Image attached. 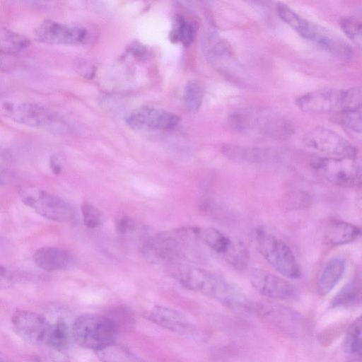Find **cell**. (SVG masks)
<instances>
[{"instance_id":"1","label":"cell","mask_w":362,"mask_h":362,"mask_svg":"<svg viewBox=\"0 0 362 362\" xmlns=\"http://www.w3.org/2000/svg\"><path fill=\"white\" fill-rule=\"evenodd\" d=\"M173 276L185 288L202 293L238 312H246L252 305L243 293L223 277L208 270L185 264L170 266Z\"/></svg>"},{"instance_id":"2","label":"cell","mask_w":362,"mask_h":362,"mask_svg":"<svg viewBox=\"0 0 362 362\" xmlns=\"http://www.w3.org/2000/svg\"><path fill=\"white\" fill-rule=\"evenodd\" d=\"M276 10L283 21L317 47L341 58L351 56L352 47L334 32L303 18L284 4L279 3Z\"/></svg>"},{"instance_id":"3","label":"cell","mask_w":362,"mask_h":362,"mask_svg":"<svg viewBox=\"0 0 362 362\" xmlns=\"http://www.w3.org/2000/svg\"><path fill=\"white\" fill-rule=\"evenodd\" d=\"M298 107L310 114L341 113L361 108V88H325L307 93L296 100Z\"/></svg>"},{"instance_id":"4","label":"cell","mask_w":362,"mask_h":362,"mask_svg":"<svg viewBox=\"0 0 362 362\" xmlns=\"http://www.w3.org/2000/svg\"><path fill=\"white\" fill-rule=\"evenodd\" d=\"M117 332L115 322L99 314L81 315L72 325L73 341L83 348L95 351L115 344Z\"/></svg>"},{"instance_id":"5","label":"cell","mask_w":362,"mask_h":362,"mask_svg":"<svg viewBox=\"0 0 362 362\" xmlns=\"http://www.w3.org/2000/svg\"><path fill=\"white\" fill-rule=\"evenodd\" d=\"M200 229L182 228L158 235L144 246L145 256L153 262H168L171 265L184 258L192 241L199 239Z\"/></svg>"},{"instance_id":"6","label":"cell","mask_w":362,"mask_h":362,"mask_svg":"<svg viewBox=\"0 0 362 362\" xmlns=\"http://www.w3.org/2000/svg\"><path fill=\"white\" fill-rule=\"evenodd\" d=\"M0 110L5 117L21 124L56 134L68 130V125L57 114L35 103L5 100Z\"/></svg>"},{"instance_id":"7","label":"cell","mask_w":362,"mask_h":362,"mask_svg":"<svg viewBox=\"0 0 362 362\" xmlns=\"http://www.w3.org/2000/svg\"><path fill=\"white\" fill-rule=\"evenodd\" d=\"M255 240L260 254L279 274L289 279H298L300 269L290 247L280 238L259 227Z\"/></svg>"},{"instance_id":"8","label":"cell","mask_w":362,"mask_h":362,"mask_svg":"<svg viewBox=\"0 0 362 362\" xmlns=\"http://www.w3.org/2000/svg\"><path fill=\"white\" fill-rule=\"evenodd\" d=\"M230 120L231 125L238 131H255L275 139L287 138L292 132L291 125L286 119L267 110L236 112Z\"/></svg>"},{"instance_id":"9","label":"cell","mask_w":362,"mask_h":362,"mask_svg":"<svg viewBox=\"0 0 362 362\" xmlns=\"http://www.w3.org/2000/svg\"><path fill=\"white\" fill-rule=\"evenodd\" d=\"M22 202L40 216L50 221L67 223L74 218L72 206L61 197L43 189L27 187L20 192Z\"/></svg>"},{"instance_id":"10","label":"cell","mask_w":362,"mask_h":362,"mask_svg":"<svg viewBox=\"0 0 362 362\" xmlns=\"http://www.w3.org/2000/svg\"><path fill=\"white\" fill-rule=\"evenodd\" d=\"M312 167L327 181L339 187H353L361 182V165L355 158L326 157L315 160Z\"/></svg>"},{"instance_id":"11","label":"cell","mask_w":362,"mask_h":362,"mask_svg":"<svg viewBox=\"0 0 362 362\" xmlns=\"http://www.w3.org/2000/svg\"><path fill=\"white\" fill-rule=\"evenodd\" d=\"M304 144L312 149L341 158H355L357 148L337 132L325 127L310 130L303 137Z\"/></svg>"},{"instance_id":"12","label":"cell","mask_w":362,"mask_h":362,"mask_svg":"<svg viewBox=\"0 0 362 362\" xmlns=\"http://www.w3.org/2000/svg\"><path fill=\"white\" fill-rule=\"evenodd\" d=\"M33 33L36 40L49 45H80L88 37V33L84 28L52 20L42 21L36 26Z\"/></svg>"},{"instance_id":"13","label":"cell","mask_w":362,"mask_h":362,"mask_svg":"<svg viewBox=\"0 0 362 362\" xmlns=\"http://www.w3.org/2000/svg\"><path fill=\"white\" fill-rule=\"evenodd\" d=\"M15 333L33 345L45 344L50 321L35 312L17 310L11 318Z\"/></svg>"},{"instance_id":"14","label":"cell","mask_w":362,"mask_h":362,"mask_svg":"<svg viewBox=\"0 0 362 362\" xmlns=\"http://www.w3.org/2000/svg\"><path fill=\"white\" fill-rule=\"evenodd\" d=\"M180 117L177 115L150 106H143L133 110L126 119L132 129L137 130H168L175 127Z\"/></svg>"},{"instance_id":"15","label":"cell","mask_w":362,"mask_h":362,"mask_svg":"<svg viewBox=\"0 0 362 362\" xmlns=\"http://www.w3.org/2000/svg\"><path fill=\"white\" fill-rule=\"evenodd\" d=\"M257 312L281 332L293 336L301 335L305 327L303 317L297 311L278 304L257 305Z\"/></svg>"},{"instance_id":"16","label":"cell","mask_w":362,"mask_h":362,"mask_svg":"<svg viewBox=\"0 0 362 362\" xmlns=\"http://www.w3.org/2000/svg\"><path fill=\"white\" fill-rule=\"evenodd\" d=\"M250 281L259 293L271 298L288 300L297 295V290L292 284L267 271L254 270Z\"/></svg>"},{"instance_id":"17","label":"cell","mask_w":362,"mask_h":362,"mask_svg":"<svg viewBox=\"0 0 362 362\" xmlns=\"http://www.w3.org/2000/svg\"><path fill=\"white\" fill-rule=\"evenodd\" d=\"M146 317L173 332L186 336L194 334L192 323L185 315L173 308L156 305L147 312Z\"/></svg>"},{"instance_id":"18","label":"cell","mask_w":362,"mask_h":362,"mask_svg":"<svg viewBox=\"0 0 362 362\" xmlns=\"http://www.w3.org/2000/svg\"><path fill=\"white\" fill-rule=\"evenodd\" d=\"M74 320H71L69 311L60 307L56 318L53 322H50L45 344L58 351L67 349L73 341Z\"/></svg>"},{"instance_id":"19","label":"cell","mask_w":362,"mask_h":362,"mask_svg":"<svg viewBox=\"0 0 362 362\" xmlns=\"http://www.w3.org/2000/svg\"><path fill=\"white\" fill-rule=\"evenodd\" d=\"M35 264L46 272L66 270L74 267L75 257L67 250L45 246L37 249L33 255Z\"/></svg>"},{"instance_id":"20","label":"cell","mask_w":362,"mask_h":362,"mask_svg":"<svg viewBox=\"0 0 362 362\" xmlns=\"http://www.w3.org/2000/svg\"><path fill=\"white\" fill-rule=\"evenodd\" d=\"M361 235L360 227L345 221L334 220L325 227L323 241L329 246H340L358 240Z\"/></svg>"},{"instance_id":"21","label":"cell","mask_w":362,"mask_h":362,"mask_svg":"<svg viewBox=\"0 0 362 362\" xmlns=\"http://www.w3.org/2000/svg\"><path fill=\"white\" fill-rule=\"evenodd\" d=\"M345 260L341 257L331 259L325 266L317 282V293L328 294L341 279L345 270Z\"/></svg>"},{"instance_id":"22","label":"cell","mask_w":362,"mask_h":362,"mask_svg":"<svg viewBox=\"0 0 362 362\" xmlns=\"http://www.w3.org/2000/svg\"><path fill=\"white\" fill-rule=\"evenodd\" d=\"M361 281L356 274L341 289L332 301V307H351L361 303Z\"/></svg>"},{"instance_id":"23","label":"cell","mask_w":362,"mask_h":362,"mask_svg":"<svg viewBox=\"0 0 362 362\" xmlns=\"http://www.w3.org/2000/svg\"><path fill=\"white\" fill-rule=\"evenodd\" d=\"M30 40L25 36L4 28H0V54L17 55L28 47Z\"/></svg>"},{"instance_id":"24","label":"cell","mask_w":362,"mask_h":362,"mask_svg":"<svg viewBox=\"0 0 362 362\" xmlns=\"http://www.w3.org/2000/svg\"><path fill=\"white\" fill-rule=\"evenodd\" d=\"M198 27L195 22L187 21L182 16L173 17V26L170 34L172 42H181L185 46H189L194 41Z\"/></svg>"},{"instance_id":"25","label":"cell","mask_w":362,"mask_h":362,"mask_svg":"<svg viewBox=\"0 0 362 362\" xmlns=\"http://www.w3.org/2000/svg\"><path fill=\"white\" fill-rule=\"evenodd\" d=\"M222 255L229 264L239 271L245 269L250 260L249 252L245 245L236 238H231L229 246Z\"/></svg>"},{"instance_id":"26","label":"cell","mask_w":362,"mask_h":362,"mask_svg":"<svg viewBox=\"0 0 362 362\" xmlns=\"http://www.w3.org/2000/svg\"><path fill=\"white\" fill-rule=\"evenodd\" d=\"M102 362H146L127 348L113 344L96 351Z\"/></svg>"},{"instance_id":"27","label":"cell","mask_w":362,"mask_h":362,"mask_svg":"<svg viewBox=\"0 0 362 362\" xmlns=\"http://www.w3.org/2000/svg\"><path fill=\"white\" fill-rule=\"evenodd\" d=\"M199 239L214 252L223 255L229 246L231 238L215 228L200 229Z\"/></svg>"},{"instance_id":"28","label":"cell","mask_w":362,"mask_h":362,"mask_svg":"<svg viewBox=\"0 0 362 362\" xmlns=\"http://www.w3.org/2000/svg\"><path fill=\"white\" fill-rule=\"evenodd\" d=\"M361 317H358L348 327L344 346L346 351L353 356H361Z\"/></svg>"},{"instance_id":"29","label":"cell","mask_w":362,"mask_h":362,"mask_svg":"<svg viewBox=\"0 0 362 362\" xmlns=\"http://www.w3.org/2000/svg\"><path fill=\"white\" fill-rule=\"evenodd\" d=\"M312 199L305 192L296 191L284 194L279 201V206L284 211L304 209L310 207Z\"/></svg>"},{"instance_id":"30","label":"cell","mask_w":362,"mask_h":362,"mask_svg":"<svg viewBox=\"0 0 362 362\" xmlns=\"http://www.w3.org/2000/svg\"><path fill=\"white\" fill-rule=\"evenodd\" d=\"M204 91L201 84L197 81H189L185 87L183 100L189 112H196L201 107Z\"/></svg>"},{"instance_id":"31","label":"cell","mask_w":362,"mask_h":362,"mask_svg":"<svg viewBox=\"0 0 362 362\" xmlns=\"http://www.w3.org/2000/svg\"><path fill=\"white\" fill-rule=\"evenodd\" d=\"M340 26L346 36L356 45H361V23L358 19L346 16L340 21Z\"/></svg>"},{"instance_id":"32","label":"cell","mask_w":362,"mask_h":362,"mask_svg":"<svg viewBox=\"0 0 362 362\" xmlns=\"http://www.w3.org/2000/svg\"><path fill=\"white\" fill-rule=\"evenodd\" d=\"M81 213L84 224L89 228H95L100 226L104 220L103 213L95 206L88 202L81 205Z\"/></svg>"},{"instance_id":"33","label":"cell","mask_w":362,"mask_h":362,"mask_svg":"<svg viewBox=\"0 0 362 362\" xmlns=\"http://www.w3.org/2000/svg\"><path fill=\"white\" fill-rule=\"evenodd\" d=\"M361 108L339 113V121L345 127L355 132H361Z\"/></svg>"},{"instance_id":"34","label":"cell","mask_w":362,"mask_h":362,"mask_svg":"<svg viewBox=\"0 0 362 362\" xmlns=\"http://www.w3.org/2000/svg\"><path fill=\"white\" fill-rule=\"evenodd\" d=\"M135 228L136 223L134 221L127 216L119 217L115 222V228L119 235H129L134 230Z\"/></svg>"},{"instance_id":"35","label":"cell","mask_w":362,"mask_h":362,"mask_svg":"<svg viewBox=\"0 0 362 362\" xmlns=\"http://www.w3.org/2000/svg\"><path fill=\"white\" fill-rule=\"evenodd\" d=\"M49 166L53 173L57 175L62 172V165L59 160L56 156H52L49 159Z\"/></svg>"},{"instance_id":"36","label":"cell","mask_w":362,"mask_h":362,"mask_svg":"<svg viewBox=\"0 0 362 362\" xmlns=\"http://www.w3.org/2000/svg\"><path fill=\"white\" fill-rule=\"evenodd\" d=\"M11 179L12 176L10 172L0 165V185H6Z\"/></svg>"},{"instance_id":"37","label":"cell","mask_w":362,"mask_h":362,"mask_svg":"<svg viewBox=\"0 0 362 362\" xmlns=\"http://www.w3.org/2000/svg\"><path fill=\"white\" fill-rule=\"evenodd\" d=\"M7 284H8V282L0 275V286Z\"/></svg>"},{"instance_id":"38","label":"cell","mask_w":362,"mask_h":362,"mask_svg":"<svg viewBox=\"0 0 362 362\" xmlns=\"http://www.w3.org/2000/svg\"><path fill=\"white\" fill-rule=\"evenodd\" d=\"M0 362H8V361H6L5 359H3V358H0Z\"/></svg>"}]
</instances>
